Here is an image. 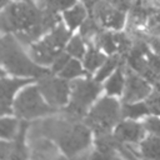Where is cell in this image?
<instances>
[{
  "mask_svg": "<svg viewBox=\"0 0 160 160\" xmlns=\"http://www.w3.org/2000/svg\"><path fill=\"white\" fill-rule=\"evenodd\" d=\"M39 135L56 140L68 156H74L90 145V130L69 119H49L41 124H35L31 130V138Z\"/></svg>",
  "mask_w": 160,
  "mask_h": 160,
  "instance_id": "1",
  "label": "cell"
},
{
  "mask_svg": "<svg viewBox=\"0 0 160 160\" xmlns=\"http://www.w3.org/2000/svg\"><path fill=\"white\" fill-rule=\"evenodd\" d=\"M1 61L4 66L15 75L41 78L49 74L48 70L32 64L20 49L18 41L8 35L1 40Z\"/></svg>",
  "mask_w": 160,
  "mask_h": 160,
  "instance_id": "2",
  "label": "cell"
},
{
  "mask_svg": "<svg viewBox=\"0 0 160 160\" xmlns=\"http://www.w3.org/2000/svg\"><path fill=\"white\" fill-rule=\"evenodd\" d=\"M71 88V102L64 109L66 119L78 121L86 114L88 106L98 96L101 86L96 80H75L70 85Z\"/></svg>",
  "mask_w": 160,
  "mask_h": 160,
  "instance_id": "3",
  "label": "cell"
},
{
  "mask_svg": "<svg viewBox=\"0 0 160 160\" xmlns=\"http://www.w3.org/2000/svg\"><path fill=\"white\" fill-rule=\"evenodd\" d=\"M40 9H36L31 1L10 4L1 15L2 31H20L25 30L39 20Z\"/></svg>",
  "mask_w": 160,
  "mask_h": 160,
  "instance_id": "4",
  "label": "cell"
},
{
  "mask_svg": "<svg viewBox=\"0 0 160 160\" xmlns=\"http://www.w3.org/2000/svg\"><path fill=\"white\" fill-rule=\"evenodd\" d=\"M120 119L119 104L111 98H104L90 111L86 118V124L95 131H110V128L115 125Z\"/></svg>",
  "mask_w": 160,
  "mask_h": 160,
  "instance_id": "5",
  "label": "cell"
},
{
  "mask_svg": "<svg viewBox=\"0 0 160 160\" xmlns=\"http://www.w3.org/2000/svg\"><path fill=\"white\" fill-rule=\"evenodd\" d=\"M14 108L16 115L24 119H32L36 116L56 112V108H54V105L50 106L41 100L39 90L35 86L28 88L21 91L15 100Z\"/></svg>",
  "mask_w": 160,
  "mask_h": 160,
  "instance_id": "6",
  "label": "cell"
},
{
  "mask_svg": "<svg viewBox=\"0 0 160 160\" xmlns=\"http://www.w3.org/2000/svg\"><path fill=\"white\" fill-rule=\"evenodd\" d=\"M39 89L50 105L60 106L68 101V94H69L68 84L64 80L51 76L50 72L40 78Z\"/></svg>",
  "mask_w": 160,
  "mask_h": 160,
  "instance_id": "7",
  "label": "cell"
},
{
  "mask_svg": "<svg viewBox=\"0 0 160 160\" xmlns=\"http://www.w3.org/2000/svg\"><path fill=\"white\" fill-rule=\"evenodd\" d=\"M150 92V88L146 81H144L140 76L132 72V70H125V94L124 101L132 102L135 100H140L145 98Z\"/></svg>",
  "mask_w": 160,
  "mask_h": 160,
  "instance_id": "8",
  "label": "cell"
},
{
  "mask_svg": "<svg viewBox=\"0 0 160 160\" xmlns=\"http://www.w3.org/2000/svg\"><path fill=\"white\" fill-rule=\"evenodd\" d=\"M32 80H19V79H5L2 76L1 80V114H10L11 109H10V104H11V99L14 92L16 91L18 88L31 82Z\"/></svg>",
  "mask_w": 160,
  "mask_h": 160,
  "instance_id": "9",
  "label": "cell"
},
{
  "mask_svg": "<svg viewBox=\"0 0 160 160\" xmlns=\"http://www.w3.org/2000/svg\"><path fill=\"white\" fill-rule=\"evenodd\" d=\"M60 51L61 50L55 49L45 40H42L41 42H39L36 45H32V48H31V55H32L34 60L36 62L44 64V65L54 62V60L58 58Z\"/></svg>",
  "mask_w": 160,
  "mask_h": 160,
  "instance_id": "10",
  "label": "cell"
},
{
  "mask_svg": "<svg viewBox=\"0 0 160 160\" xmlns=\"http://www.w3.org/2000/svg\"><path fill=\"white\" fill-rule=\"evenodd\" d=\"M115 136L122 142H135L144 136V130L140 124L132 121H124L118 126Z\"/></svg>",
  "mask_w": 160,
  "mask_h": 160,
  "instance_id": "11",
  "label": "cell"
},
{
  "mask_svg": "<svg viewBox=\"0 0 160 160\" xmlns=\"http://www.w3.org/2000/svg\"><path fill=\"white\" fill-rule=\"evenodd\" d=\"M32 156L34 158H59V154L55 149V146L46 139H42L39 136H32Z\"/></svg>",
  "mask_w": 160,
  "mask_h": 160,
  "instance_id": "12",
  "label": "cell"
},
{
  "mask_svg": "<svg viewBox=\"0 0 160 160\" xmlns=\"http://www.w3.org/2000/svg\"><path fill=\"white\" fill-rule=\"evenodd\" d=\"M26 129H28V122L26 121H21L20 124V131L16 136V140L12 145V150H11V154H10V159H25L28 158V151L25 149V145H24V136H25V132H26Z\"/></svg>",
  "mask_w": 160,
  "mask_h": 160,
  "instance_id": "13",
  "label": "cell"
},
{
  "mask_svg": "<svg viewBox=\"0 0 160 160\" xmlns=\"http://www.w3.org/2000/svg\"><path fill=\"white\" fill-rule=\"evenodd\" d=\"M69 38H70V32L64 28L62 24H59V25L52 30V32H51L49 36H46L44 40L48 41V42H49L51 46H54L55 49L60 50V49L65 45V42L68 41Z\"/></svg>",
  "mask_w": 160,
  "mask_h": 160,
  "instance_id": "14",
  "label": "cell"
},
{
  "mask_svg": "<svg viewBox=\"0 0 160 160\" xmlns=\"http://www.w3.org/2000/svg\"><path fill=\"white\" fill-rule=\"evenodd\" d=\"M141 150L145 158L160 159V136L148 138L145 141L141 142Z\"/></svg>",
  "mask_w": 160,
  "mask_h": 160,
  "instance_id": "15",
  "label": "cell"
},
{
  "mask_svg": "<svg viewBox=\"0 0 160 160\" xmlns=\"http://www.w3.org/2000/svg\"><path fill=\"white\" fill-rule=\"evenodd\" d=\"M80 30H81V38L85 39L88 42H90V39L96 38L101 32V30H100V28H99V25L96 22V19L94 16L88 19V20H85L81 24V29Z\"/></svg>",
  "mask_w": 160,
  "mask_h": 160,
  "instance_id": "16",
  "label": "cell"
},
{
  "mask_svg": "<svg viewBox=\"0 0 160 160\" xmlns=\"http://www.w3.org/2000/svg\"><path fill=\"white\" fill-rule=\"evenodd\" d=\"M85 15H86V11H85L84 6H81V5H76L72 10H68V11L64 12L65 20L68 21L70 29L76 28V26L84 20Z\"/></svg>",
  "mask_w": 160,
  "mask_h": 160,
  "instance_id": "17",
  "label": "cell"
},
{
  "mask_svg": "<svg viewBox=\"0 0 160 160\" xmlns=\"http://www.w3.org/2000/svg\"><path fill=\"white\" fill-rule=\"evenodd\" d=\"M104 61H105V56L102 54H100L96 49L90 46V49L85 56V68L91 72L95 69H98Z\"/></svg>",
  "mask_w": 160,
  "mask_h": 160,
  "instance_id": "18",
  "label": "cell"
},
{
  "mask_svg": "<svg viewBox=\"0 0 160 160\" xmlns=\"http://www.w3.org/2000/svg\"><path fill=\"white\" fill-rule=\"evenodd\" d=\"M148 112H150L148 104L146 105L145 104H125L121 110L122 116H128V118H139Z\"/></svg>",
  "mask_w": 160,
  "mask_h": 160,
  "instance_id": "19",
  "label": "cell"
},
{
  "mask_svg": "<svg viewBox=\"0 0 160 160\" xmlns=\"http://www.w3.org/2000/svg\"><path fill=\"white\" fill-rule=\"evenodd\" d=\"M124 85V70L120 68L108 81L106 90L109 94H120Z\"/></svg>",
  "mask_w": 160,
  "mask_h": 160,
  "instance_id": "20",
  "label": "cell"
},
{
  "mask_svg": "<svg viewBox=\"0 0 160 160\" xmlns=\"http://www.w3.org/2000/svg\"><path fill=\"white\" fill-rule=\"evenodd\" d=\"M96 44L98 46H101L109 54L116 50V42L114 39V35H111L110 32H100L96 36Z\"/></svg>",
  "mask_w": 160,
  "mask_h": 160,
  "instance_id": "21",
  "label": "cell"
},
{
  "mask_svg": "<svg viewBox=\"0 0 160 160\" xmlns=\"http://www.w3.org/2000/svg\"><path fill=\"white\" fill-rule=\"evenodd\" d=\"M82 74H86L85 71L81 70V66L80 64L76 61V60H70L66 66L61 70V78H65V79H71V78H75L78 75H82Z\"/></svg>",
  "mask_w": 160,
  "mask_h": 160,
  "instance_id": "22",
  "label": "cell"
},
{
  "mask_svg": "<svg viewBox=\"0 0 160 160\" xmlns=\"http://www.w3.org/2000/svg\"><path fill=\"white\" fill-rule=\"evenodd\" d=\"M75 4V0H44L39 2L40 8H49L54 11L64 10Z\"/></svg>",
  "mask_w": 160,
  "mask_h": 160,
  "instance_id": "23",
  "label": "cell"
},
{
  "mask_svg": "<svg viewBox=\"0 0 160 160\" xmlns=\"http://www.w3.org/2000/svg\"><path fill=\"white\" fill-rule=\"evenodd\" d=\"M18 128V121L15 119H2L1 120V138L4 139H11L15 135Z\"/></svg>",
  "mask_w": 160,
  "mask_h": 160,
  "instance_id": "24",
  "label": "cell"
},
{
  "mask_svg": "<svg viewBox=\"0 0 160 160\" xmlns=\"http://www.w3.org/2000/svg\"><path fill=\"white\" fill-rule=\"evenodd\" d=\"M114 39H115V42L118 44V48H119V51L124 55V56H128V54L130 52L131 50V40L125 35V34H121V32H116L114 34Z\"/></svg>",
  "mask_w": 160,
  "mask_h": 160,
  "instance_id": "25",
  "label": "cell"
},
{
  "mask_svg": "<svg viewBox=\"0 0 160 160\" xmlns=\"http://www.w3.org/2000/svg\"><path fill=\"white\" fill-rule=\"evenodd\" d=\"M119 62V56L118 55H114V56H111L105 64H104V66L100 69V71L98 72V75H96V78H95V80L96 81H101V80H104L110 72H111V70L116 66V64Z\"/></svg>",
  "mask_w": 160,
  "mask_h": 160,
  "instance_id": "26",
  "label": "cell"
},
{
  "mask_svg": "<svg viewBox=\"0 0 160 160\" xmlns=\"http://www.w3.org/2000/svg\"><path fill=\"white\" fill-rule=\"evenodd\" d=\"M68 52L76 56V58H82L85 49H84V44H82V39L80 36H74L72 40L70 41L69 46H68Z\"/></svg>",
  "mask_w": 160,
  "mask_h": 160,
  "instance_id": "27",
  "label": "cell"
},
{
  "mask_svg": "<svg viewBox=\"0 0 160 160\" xmlns=\"http://www.w3.org/2000/svg\"><path fill=\"white\" fill-rule=\"evenodd\" d=\"M148 106L151 112L154 114H160V85L158 84V89L152 91L148 100Z\"/></svg>",
  "mask_w": 160,
  "mask_h": 160,
  "instance_id": "28",
  "label": "cell"
},
{
  "mask_svg": "<svg viewBox=\"0 0 160 160\" xmlns=\"http://www.w3.org/2000/svg\"><path fill=\"white\" fill-rule=\"evenodd\" d=\"M149 30L155 35H160V10L158 9H155L150 15Z\"/></svg>",
  "mask_w": 160,
  "mask_h": 160,
  "instance_id": "29",
  "label": "cell"
},
{
  "mask_svg": "<svg viewBox=\"0 0 160 160\" xmlns=\"http://www.w3.org/2000/svg\"><path fill=\"white\" fill-rule=\"evenodd\" d=\"M68 62H69V55L60 52V54L58 55V58L54 60V62H52V71H54V72H58V71L62 70V69L66 66Z\"/></svg>",
  "mask_w": 160,
  "mask_h": 160,
  "instance_id": "30",
  "label": "cell"
},
{
  "mask_svg": "<svg viewBox=\"0 0 160 160\" xmlns=\"http://www.w3.org/2000/svg\"><path fill=\"white\" fill-rule=\"evenodd\" d=\"M144 126H145L150 132H152V134L160 136V120H159V119H156V118H150V119H148V120L145 121Z\"/></svg>",
  "mask_w": 160,
  "mask_h": 160,
  "instance_id": "31",
  "label": "cell"
},
{
  "mask_svg": "<svg viewBox=\"0 0 160 160\" xmlns=\"http://www.w3.org/2000/svg\"><path fill=\"white\" fill-rule=\"evenodd\" d=\"M148 61H149L150 68L159 75V79H160V56L148 54Z\"/></svg>",
  "mask_w": 160,
  "mask_h": 160,
  "instance_id": "32",
  "label": "cell"
},
{
  "mask_svg": "<svg viewBox=\"0 0 160 160\" xmlns=\"http://www.w3.org/2000/svg\"><path fill=\"white\" fill-rule=\"evenodd\" d=\"M149 42L154 48L158 55H160V38H149Z\"/></svg>",
  "mask_w": 160,
  "mask_h": 160,
  "instance_id": "33",
  "label": "cell"
},
{
  "mask_svg": "<svg viewBox=\"0 0 160 160\" xmlns=\"http://www.w3.org/2000/svg\"><path fill=\"white\" fill-rule=\"evenodd\" d=\"M84 2H85V5H86V8L88 9H90V10H92V8H94V5L99 1V0H82Z\"/></svg>",
  "mask_w": 160,
  "mask_h": 160,
  "instance_id": "34",
  "label": "cell"
},
{
  "mask_svg": "<svg viewBox=\"0 0 160 160\" xmlns=\"http://www.w3.org/2000/svg\"><path fill=\"white\" fill-rule=\"evenodd\" d=\"M8 0H1V5H5ZM25 1H30V0H25Z\"/></svg>",
  "mask_w": 160,
  "mask_h": 160,
  "instance_id": "35",
  "label": "cell"
},
{
  "mask_svg": "<svg viewBox=\"0 0 160 160\" xmlns=\"http://www.w3.org/2000/svg\"><path fill=\"white\" fill-rule=\"evenodd\" d=\"M159 82H160V79H159Z\"/></svg>",
  "mask_w": 160,
  "mask_h": 160,
  "instance_id": "36",
  "label": "cell"
}]
</instances>
